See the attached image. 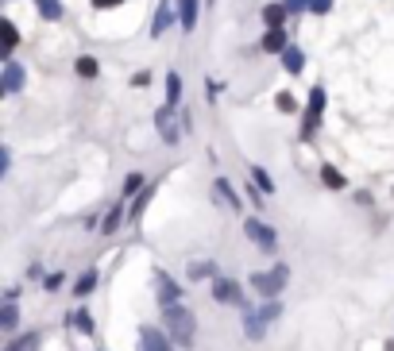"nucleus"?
<instances>
[{"instance_id": "f257e3e1", "label": "nucleus", "mask_w": 394, "mask_h": 351, "mask_svg": "<svg viewBox=\"0 0 394 351\" xmlns=\"http://www.w3.org/2000/svg\"><path fill=\"white\" fill-rule=\"evenodd\" d=\"M162 325H167L170 340H174L178 348H190L193 336H197V317H193V309H185L182 301L162 309Z\"/></svg>"}, {"instance_id": "f03ea898", "label": "nucleus", "mask_w": 394, "mask_h": 351, "mask_svg": "<svg viewBox=\"0 0 394 351\" xmlns=\"http://www.w3.org/2000/svg\"><path fill=\"white\" fill-rule=\"evenodd\" d=\"M286 278H290V267H286V263H275L271 270H259V274H252V290L263 293L267 301H275L278 293L286 290Z\"/></svg>"}, {"instance_id": "7ed1b4c3", "label": "nucleus", "mask_w": 394, "mask_h": 351, "mask_svg": "<svg viewBox=\"0 0 394 351\" xmlns=\"http://www.w3.org/2000/svg\"><path fill=\"white\" fill-rule=\"evenodd\" d=\"M243 235H248V240H252L263 255H278V232L267 224V220L248 217V220H243Z\"/></svg>"}, {"instance_id": "20e7f679", "label": "nucleus", "mask_w": 394, "mask_h": 351, "mask_svg": "<svg viewBox=\"0 0 394 351\" xmlns=\"http://www.w3.org/2000/svg\"><path fill=\"white\" fill-rule=\"evenodd\" d=\"M321 112H325V85H313V89H310V104H305V112H302V139L305 143L317 135Z\"/></svg>"}, {"instance_id": "39448f33", "label": "nucleus", "mask_w": 394, "mask_h": 351, "mask_svg": "<svg viewBox=\"0 0 394 351\" xmlns=\"http://www.w3.org/2000/svg\"><path fill=\"white\" fill-rule=\"evenodd\" d=\"M213 301H220V305H243V309H248L243 290H240L236 278H213Z\"/></svg>"}, {"instance_id": "423d86ee", "label": "nucleus", "mask_w": 394, "mask_h": 351, "mask_svg": "<svg viewBox=\"0 0 394 351\" xmlns=\"http://www.w3.org/2000/svg\"><path fill=\"white\" fill-rule=\"evenodd\" d=\"M24 81H27V70L20 66L16 58H8V62H4V70H0V93H4V97H12V93L24 89Z\"/></svg>"}, {"instance_id": "0eeeda50", "label": "nucleus", "mask_w": 394, "mask_h": 351, "mask_svg": "<svg viewBox=\"0 0 394 351\" xmlns=\"http://www.w3.org/2000/svg\"><path fill=\"white\" fill-rule=\"evenodd\" d=\"M139 351H174V340H170V332H162V328L143 325L139 328Z\"/></svg>"}, {"instance_id": "6e6552de", "label": "nucleus", "mask_w": 394, "mask_h": 351, "mask_svg": "<svg viewBox=\"0 0 394 351\" xmlns=\"http://www.w3.org/2000/svg\"><path fill=\"white\" fill-rule=\"evenodd\" d=\"M155 293H159V305H162V309L182 301V286H178L167 270H155Z\"/></svg>"}, {"instance_id": "1a4fd4ad", "label": "nucleus", "mask_w": 394, "mask_h": 351, "mask_svg": "<svg viewBox=\"0 0 394 351\" xmlns=\"http://www.w3.org/2000/svg\"><path fill=\"white\" fill-rule=\"evenodd\" d=\"M170 104H162V109H155V127H159V135H162V143H170V147H174L178 139H182V132H178V127L182 124H174V116H170Z\"/></svg>"}, {"instance_id": "9d476101", "label": "nucleus", "mask_w": 394, "mask_h": 351, "mask_svg": "<svg viewBox=\"0 0 394 351\" xmlns=\"http://www.w3.org/2000/svg\"><path fill=\"white\" fill-rule=\"evenodd\" d=\"M267 325H271V320L263 317L259 309H243V332H248V340L259 343L263 336H267Z\"/></svg>"}, {"instance_id": "9b49d317", "label": "nucleus", "mask_w": 394, "mask_h": 351, "mask_svg": "<svg viewBox=\"0 0 394 351\" xmlns=\"http://www.w3.org/2000/svg\"><path fill=\"white\" fill-rule=\"evenodd\" d=\"M178 4V24H182V31L190 35L193 27H197V8H202V0H174Z\"/></svg>"}, {"instance_id": "f8f14e48", "label": "nucleus", "mask_w": 394, "mask_h": 351, "mask_svg": "<svg viewBox=\"0 0 394 351\" xmlns=\"http://www.w3.org/2000/svg\"><path fill=\"white\" fill-rule=\"evenodd\" d=\"M267 54H282L286 47H290V35H286V27H267V35H263V42H259Z\"/></svg>"}, {"instance_id": "ddd939ff", "label": "nucleus", "mask_w": 394, "mask_h": 351, "mask_svg": "<svg viewBox=\"0 0 394 351\" xmlns=\"http://www.w3.org/2000/svg\"><path fill=\"white\" fill-rule=\"evenodd\" d=\"M278 62H282V70H286V74H302V66H305V50H302V47H294V42H290V47H286L282 54H278Z\"/></svg>"}, {"instance_id": "4468645a", "label": "nucleus", "mask_w": 394, "mask_h": 351, "mask_svg": "<svg viewBox=\"0 0 394 351\" xmlns=\"http://www.w3.org/2000/svg\"><path fill=\"white\" fill-rule=\"evenodd\" d=\"M151 197H155V185H143V193L132 201V209H128V224H139V217L147 212V205H151Z\"/></svg>"}, {"instance_id": "2eb2a0df", "label": "nucleus", "mask_w": 394, "mask_h": 351, "mask_svg": "<svg viewBox=\"0 0 394 351\" xmlns=\"http://www.w3.org/2000/svg\"><path fill=\"white\" fill-rule=\"evenodd\" d=\"M174 8H170V0H162V4H159V12H155V20H151V35H155V39H159V35L162 31H167V27L170 24H174Z\"/></svg>"}, {"instance_id": "dca6fc26", "label": "nucleus", "mask_w": 394, "mask_h": 351, "mask_svg": "<svg viewBox=\"0 0 394 351\" xmlns=\"http://www.w3.org/2000/svg\"><path fill=\"white\" fill-rule=\"evenodd\" d=\"M70 328H77V332H82V336H89V340H93V336H97V325H93V317H89V309H74V313H70Z\"/></svg>"}, {"instance_id": "f3484780", "label": "nucleus", "mask_w": 394, "mask_h": 351, "mask_svg": "<svg viewBox=\"0 0 394 351\" xmlns=\"http://www.w3.org/2000/svg\"><path fill=\"white\" fill-rule=\"evenodd\" d=\"M213 193L225 201L228 209H240V193L232 189V182H228V178H217V182H213Z\"/></svg>"}, {"instance_id": "a211bd4d", "label": "nucleus", "mask_w": 394, "mask_h": 351, "mask_svg": "<svg viewBox=\"0 0 394 351\" xmlns=\"http://www.w3.org/2000/svg\"><path fill=\"white\" fill-rule=\"evenodd\" d=\"M35 12H39L43 20H62L66 16V4H62V0H35Z\"/></svg>"}, {"instance_id": "6ab92c4d", "label": "nucleus", "mask_w": 394, "mask_h": 351, "mask_svg": "<svg viewBox=\"0 0 394 351\" xmlns=\"http://www.w3.org/2000/svg\"><path fill=\"white\" fill-rule=\"evenodd\" d=\"M39 343H43V332H24L20 340L4 343V351H39Z\"/></svg>"}, {"instance_id": "aec40b11", "label": "nucleus", "mask_w": 394, "mask_h": 351, "mask_svg": "<svg viewBox=\"0 0 394 351\" xmlns=\"http://www.w3.org/2000/svg\"><path fill=\"white\" fill-rule=\"evenodd\" d=\"M205 278H217V263H209V259L193 263L190 274H185V282H205Z\"/></svg>"}, {"instance_id": "412c9836", "label": "nucleus", "mask_w": 394, "mask_h": 351, "mask_svg": "<svg viewBox=\"0 0 394 351\" xmlns=\"http://www.w3.org/2000/svg\"><path fill=\"white\" fill-rule=\"evenodd\" d=\"M167 104L170 109H182V77H178L174 70L167 74Z\"/></svg>"}, {"instance_id": "4be33fe9", "label": "nucleus", "mask_w": 394, "mask_h": 351, "mask_svg": "<svg viewBox=\"0 0 394 351\" xmlns=\"http://www.w3.org/2000/svg\"><path fill=\"white\" fill-rule=\"evenodd\" d=\"M0 328H4V332H16V328H20V309H16V301H4V309H0Z\"/></svg>"}, {"instance_id": "5701e85b", "label": "nucleus", "mask_w": 394, "mask_h": 351, "mask_svg": "<svg viewBox=\"0 0 394 351\" xmlns=\"http://www.w3.org/2000/svg\"><path fill=\"white\" fill-rule=\"evenodd\" d=\"M93 290H97V270L89 267V270H85V274L74 282V293H77V297H89Z\"/></svg>"}, {"instance_id": "b1692460", "label": "nucleus", "mask_w": 394, "mask_h": 351, "mask_svg": "<svg viewBox=\"0 0 394 351\" xmlns=\"http://www.w3.org/2000/svg\"><path fill=\"white\" fill-rule=\"evenodd\" d=\"M263 24L267 27H282L286 24V4H267V8H263Z\"/></svg>"}, {"instance_id": "393cba45", "label": "nucleus", "mask_w": 394, "mask_h": 351, "mask_svg": "<svg viewBox=\"0 0 394 351\" xmlns=\"http://www.w3.org/2000/svg\"><path fill=\"white\" fill-rule=\"evenodd\" d=\"M74 70H77L82 77H97V74H101V62L93 58V54H82V58L74 62Z\"/></svg>"}, {"instance_id": "a878e982", "label": "nucleus", "mask_w": 394, "mask_h": 351, "mask_svg": "<svg viewBox=\"0 0 394 351\" xmlns=\"http://www.w3.org/2000/svg\"><path fill=\"white\" fill-rule=\"evenodd\" d=\"M120 224H124V201H120L116 209L109 212V217H105V224H101V232L105 235H112V232H120Z\"/></svg>"}, {"instance_id": "bb28decb", "label": "nucleus", "mask_w": 394, "mask_h": 351, "mask_svg": "<svg viewBox=\"0 0 394 351\" xmlns=\"http://www.w3.org/2000/svg\"><path fill=\"white\" fill-rule=\"evenodd\" d=\"M321 182H325L328 189H344V185H348V182H344V174H340V170H336V166H328V162L321 166Z\"/></svg>"}, {"instance_id": "cd10ccee", "label": "nucleus", "mask_w": 394, "mask_h": 351, "mask_svg": "<svg viewBox=\"0 0 394 351\" xmlns=\"http://www.w3.org/2000/svg\"><path fill=\"white\" fill-rule=\"evenodd\" d=\"M248 174H252V182L259 185L263 193H275V182H271V174H267V170H263V166H252V170H248Z\"/></svg>"}, {"instance_id": "c85d7f7f", "label": "nucleus", "mask_w": 394, "mask_h": 351, "mask_svg": "<svg viewBox=\"0 0 394 351\" xmlns=\"http://www.w3.org/2000/svg\"><path fill=\"white\" fill-rule=\"evenodd\" d=\"M16 42H20V31H16V24H4V62L12 58V50H16Z\"/></svg>"}, {"instance_id": "c756f323", "label": "nucleus", "mask_w": 394, "mask_h": 351, "mask_svg": "<svg viewBox=\"0 0 394 351\" xmlns=\"http://www.w3.org/2000/svg\"><path fill=\"white\" fill-rule=\"evenodd\" d=\"M143 185H147V182H143V174H128V178H124V197H132V193H143Z\"/></svg>"}, {"instance_id": "7c9ffc66", "label": "nucleus", "mask_w": 394, "mask_h": 351, "mask_svg": "<svg viewBox=\"0 0 394 351\" xmlns=\"http://www.w3.org/2000/svg\"><path fill=\"white\" fill-rule=\"evenodd\" d=\"M275 104H278V112H298V100H294V93H278Z\"/></svg>"}, {"instance_id": "2f4dec72", "label": "nucleus", "mask_w": 394, "mask_h": 351, "mask_svg": "<svg viewBox=\"0 0 394 351\" xmlns=\"http://www.w3.org/2000/svg\"><path fill=\"white\" fill-rule=\"evenodd\" d=\"M62 282H66V274H47L43 290H47V293H59V290H62Z\"/></svg>"}, {"instance_id": "473e14b6", "label": "nucleus", "mask_w": 394, "mask_h": 351, "mask_svg": "<svg viewBox=\"0 0 394 351\" xmlns=\"http://www.w3.org/2000/svg\"><path fill=\"white\" fill-rule=\"evenodd\" d=\"M310 12L313 16H328L333 12V0H310Z\"/></svg>"}, {"instance_id": "72a5a7b5", "label": "nucleus", "mask_w": 394, "mask_h": 351, "mask_svg": "<svg viewBox=\"0 0 394 351\" xmlns=\"http://www.w3.org/2000/svg\"><path fill=\"white\" fill-rule=\"evenodd\" d=\"M263 317H267V320H278V313H282V305H278V301H267V305H263Z\"/></svg>"}, {"instance_id": "f704fd0d", "label": "nucleus", "mask_w": 394, "mask_h": 351, "mask_svg": "<svg viewBox=\"0 0 394 351\" xmlns=\"http://www.w3.org/2000/svg\"><path fill=\"white\" fill-rule=\"evenodd\" d=\"M286 12H310V0H282Z\"/></svg>"}, {"instance_id": "c9c22d12", "label": "nucleus", "mask_w": 394, "mask_h": 351, "mask_svg": "<svg viewBox=\"0 0 394 351\" xmlns=\"http://www.w3.org/2000/svg\"><path fill=\"white\" fill-rule=\"evenodd\" d=\"M89 4H93V8H120V4H128V0H89Z\"/></svg>"}, {"instance_id": "e433bc0d", "label": "nucleus", "mask_w": 394, "mask_h": 351, "mask_svg": "<svg viewBox=\"0 0 394 351\" xmlns=\"http://www.w3.org/2000/svg\"><path fill=\"white\" fill-rule=\"evenodd\" d=\"M8 166H12V150L4 147V150H0V174H8Z\"/></svg>"}, {"instance_id": "4c0bfd02", "label": "nucleus", "mask_w": 394, "mask_h": 351, "mask_svg": "<svg viewBox=\"0 0 394 351\" xmlns=\"http://www.w3.org/2000/svg\"><path fill=\"white\" fill-rule=\"evenodd\" d=\"M205 93H209V100H217V93H220V85H217V81H213V77H209V81H205Z\"/></svg>"}, {"instance_id": "58836bf2", "label": "nucleus", "mask_w": 394, "mask_h": 351, "mask_svg": "<svg viewBox=\"0 0 394 351\" xmlns=\"http://www.w3.org/2000/svg\"><path fill=\"white\" fill-rule=\"evenodd\" d=\"M147 81H151V74H147V70H139V74L132 77V85H147Z\"/></svg>"}, {"instance_id": "ea45409f", "label": "nucleus", "mask_w": 394, "mask_h": 351, "mask_svg": "<svg viewBox=\"0 0 394 351\" xmlns=\"http://www.w3.org/2000/svg\"><path fill=\"white\" fill-rule=\"evenodd\" d=\"M205 4H209V8H213V4H217V0H205Z\"/></svg>"}]
</instances>
